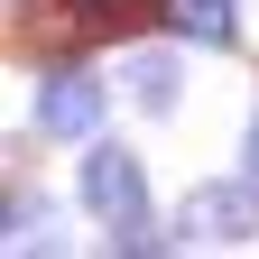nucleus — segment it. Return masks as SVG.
<instances>
[{"instance_id": "obj_1", "label": "nucleus", "mask_w": 259, "mask_h": 259, "mask_svg": "<svg viewBox=\"0 0 259 259\" xmlns=\"http://www.w3.org/2000/svg\"><path fill=\"white\" fill-rule=\"evenodd\" d=\"M259 241V185H204V194H185L176 204V250H241Z\"/></svg>"}, {"instance_id": "obj_2", "label": "nucleus", "mask_w": 259, "mask_h": 259, "mask_svg": "<svg viewBox=\"0 0 259 259\" xmlns=\"http://www.w3.org/2000/svg\"><path fill=\"white\" fill-rule=\"evenodd\" d=\"M83 204L102 213V232L148 222V176H139V157L111 148V139H93V148H83Z\"/></svg>"}, {"instance_id": "obj_3", "label": "nucleus", "mask_w": 259, "mask_h": 259, "mask_svg": "<svg viewBox=\"0 0 259 259\" xmlns=\"http://www.w3.org/2000/svg\"><path fill=\"white\" fill-rule=\"evenodd\" d=\"M37 130L47 139H93V130H102V74H47Z\"/></svg>"}, {"instance_id": "obj_4", "label": "nucleus", "mask_w": 259, "mask_h": 259, "mask_svg": "<svg viewBox=\"0 0 259 259\" xmlns=\"http://www.w3.org/2000/svg\"><path fill=\"white\" fill-rule=\"evenodd\" d=\"M167 19H176V37H194V47H232L241 37V0H167Z\"/></svg>"}, {"instance_id": "obj_5", "label": "nucleus", "mask_w": 259, "mask_h": 259, "mask_svg": "<svg viewBox=\"0 0 259 259\" xmlns=\"http://www.w3.org/2000/svg\"><path fill=\"white\" fill-rule=\"evenodd\" d=\"M176 93H185V74H176V56H167V47L130 56V102H139V111H176Z\"/></svg>"}, {"instance_id": "obj_6", "label": "nucleus", "mask_w": 259, "mask_h": 259, "mask_svg": "<svg viewBox=\"0 0 259 259\" xmlns=\"http://www.w3.org/2000/svg\"><path fill=\"white\" fill-rule=\"evenodd\" d=\"M10 250H56V213L37 194H10Z\"/></svg>"}, {"instance_id": "obj_7", "label": "nucleus", "mask_w": 259, "mask_h": 259, "mask_svg": "<svg viewBox=\"0 0 259 259\" xmlns=\"http://www.w3.org/2000/svg\"><path fill=\"white\" fill-rule=\"evenodd\" d=\"M93 19H130V10H167V0H83Z\"/></svg>"}, {"instance_id": "obj_8", "label": "nucleus", "mask_w": 259, "mask_h": 259, "mask_svg": "<svg viewBox=\"0 0 259 259\" xmlns=\"http://www.w3.org/2000/svg\"><path fill=\"white\" fill-rule=\"evenodd\" d=\"M241 157H250V176H259V111H250V148H241Z\"/></svg>"}]
</instances>
